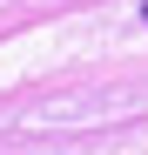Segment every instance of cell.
I'll return each mask as SVG.
<instances>
[{"instance_id":"obj_1","label":"cell","mask_w":148,"mask_h":155,"mask_svg":"<svg viewBox=\"0 0 148 155\" xmlns=\"http://www.w3.org/2000/svg\"><path fill=\"white\" fill-rule=\"evenodd\" d=\"M141 20H148V0H141Z\"/></svg>"}]
</instances>
